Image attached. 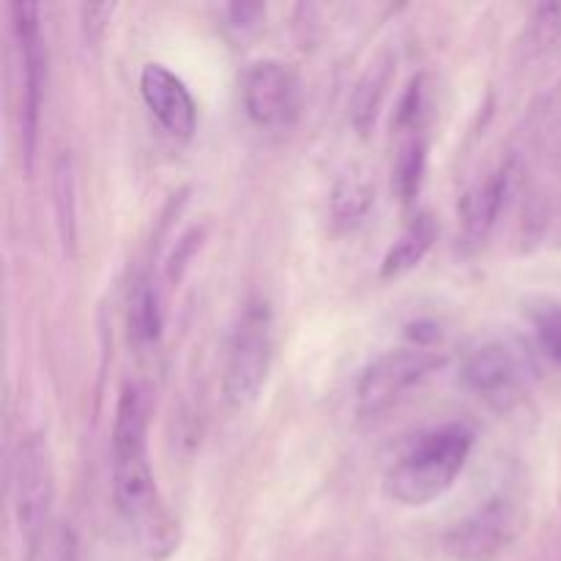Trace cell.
<instances>
[{
	"label": "cell",
	"mask_w": 561,
	"mask_h": 561,
	"mask_svg": "<svg viewBox=\"0 0 561 561\" xmlns=\"http://www.w3.org/2000/svg\"><path fill=\"white\" fill-rule=\"evenodd\" d=\"M113 496L118 513L142 535H162L157 480L148 460V409L137 383L121 389L113 422Z\"/></svg>",
	"instance_id": "6da1fadb"
},
{
	"label": "cell",
	"mask_w": 561,
	"mask_h": 561,
	"mask_svg": "<svg viewBox=\"0 0 561 561\" xmlns=\"http://www.w3.org/2000/svg\"><path fill=\"white\" fill-rule=\"evenodd\" d=\"M474 449V433L460 422L420 433L383 474V491L403 507H427L463 474Z\"/></svg>",
	"instance_id": "7a4b0ae2"
},
{
	"label": "cell",
	"mask_w": 561,
	"mask_h": 561,
	"mask_svg": "<svg viewBox=\"0 0 561 561\" xmlns=\"http://www.w3.org/2000/svg\"><path fill=\"white\" fill-rule=\"evenodd\" d=\"M274 359V316L263 299L250 301L230 334L222 367V392L233 409L261 398Z\"/></svg>",
	"instance_id": "3957f363"
},
{
	"label": "cell",
	"mask_w": 561,
	"mask_h": 561,
	"mask_svg": "<svg viewBox=\"0 0 561 561\" xmlns=\"http://www.w3.org/2000/svg\"><path fill=\"white\" fill-rule=\"evenodd\" d=\"M11 502L20 531L31 546H38L49 526L55 502V471L47 436L33 433L20 444L11 474Z\"/></svg>",
	"instance_id": "277c9868"
},
{
	"label": "cell",
	"mask_w": 561,
	"mask_h": 561,
	"mask_svg": "<svg viewBox=\"0 0 561 561\" xmlns=\"http://www.w3.org/2000/svg\"><path fill=\"white\" fill-rule=\"evenodd\" d=\"M241 102L261 129H288L301 113V77L285 60H255L241 80Z\"/></svg>",
	"instance_id": "5b68a950"
},
{
	"label": "cell",
	"mask_w": 561,
	"mask_h": 561,
	"mask_svg": "<svg viewBox=\"0 0 561 561\" xmlns=\"http://www.w3.org/2000/svg\"><path fill=\"white\" fill-rule=\"evenodd\" d=\"M442 365V356L427 348L425 343L409 345L383 354L373 362L359 378V409L362 414H381L389 405L398 403L405 392L425 381L436 367Z\"/></svg>",
	"instance_id": "8992f818"
},
{
	"label": "cell",
	"mask_w": 561,
	"mask_h": 561,
	"mask_svg": "<svg viewBox=\"0 0 561 561\" xmlns=\"http://www.w3.org/2000/svg\"><path fill=\"white\" fill-rule=\"evenodd\" d=\"M11 22H14L16 47L22 55V137H25L27 162L36 151L38 115H42L44 91H47V42L42 33V9L38 3H11Z\"/></svg>",
	"instance_id": "52a82bcc"
},
{
	"label": "cell",
	"mask_w": 561,
	"mask_h": 561,
	"mask_svg": "<svg viewBox=\"0 0 561 561\" xmlns=\"http://www.w3.org/2000/svg\"><path fill=\"white\" fill-rule=\"evenodd\" d=\"M520 531V515L507 499H493L447 537L449 551L460 561H493Z\"/></svg>",
	"instance_id": "ba28073f"
},
{
	"label": "cell",
	"mask_w": 561,
	"mask_h": 561,
	"mask_svg": "<svg viewBox=\"0 0 561 561\" xmlns=\"http://www.w3.org/2000/svg\"><path fill=\"white\" fill-rule=\"evenodd\" d=\"M529 378V359L507 343H485L466 356L460 381L485 400H507L524 389Z\"/></svg>",
	"instance_id": "9c48e42d"
},
{
	"label": "cell",
	"mask_w": 561,
	"mask_h": 561,
	"mask_svg": "<svg viewBox=\"0 0 561 561\" xmlns=\"http://www.w3.org/2000/svg\"><path fill=\"white\" fill-rule=\"evenodd\" d=\"M140 93L157 124L175 140H190L197 126V104L179 75L162 64H146L140 71Z\"/></svg>",
	"instance_id": "30bf717a"
},
{
	"label": "cell",
	"mask_w": 561,
	"mask_h": 561,
	"mask_svg": "<svg viewBox=\"0 0 561 561\" xmlns=\"http://www.w3.org/2000/svg\"><path fill=\"white\" fill-rule=\"evenodd\" d=\"M510 164H502L496 173L488 175L485 181L474 186V190L466 192L463 203H460V214H463V236L471 244H480L491 228L496 225L499 211L504 206V197L510 190Z\"/></svg>",
	"instance_id": "8fae6325"
},
{
	"label": "cell",
	"mask_w": 561,
	"mask_h": 561,
	"mask_svg": "<svg viewBox=\"0 0 561 561\" xmlns=\"http://www.w3.org/2000/svg\"><path fill=\"white\" fill-rule=\"evenodd\" d=\"M436 236H438L436 219H433L427 211L416 214V217L409 222V228L403 230V236L394 241V247L387 252V257H383V266H381L383 277L387 279L403 277V274H409L411 268L420 266V263L425 261L427 252H431Z\"/></svg>",
	"instance_id": "7c38bea8"
},
{
	"label": "cell",
	"mask_w": 561,
	"mask_h": 561,
	"mask_svg": "<svg viewBox=\"0 0 561 561\" xmlns=\"http://www.w3.org/2000/svg\"><path fill=\"white\" fill-rule=\"evenodd\" d=\"M427 162V137L425 135H405L398 137V153H394V190L400 201L411 203L420 195L422 175H425Z\"/></svg>",
	"instance_id": "4fadbf2b"
},
{
	"label": "cell",
	"mask_w": 561,
	"mask_h": 561,
	"mask_svg": "<svg viewBox=\"0 0 561 561\" xmlns=\"http://www.w3.org/2000/svg\"><path fill=\"white\" fill-rule=\"evenodd\" d=\"M370 203H373V190L365 179H359V175H348V179H343L337 186H334L332 211L337 222L343 225L362 222L367 208H370Z\"/></svg>",
	"instance_id": "5bb4252c"
},
{
	"label": "cell",
	"mask_w": 561,
	"mask_h": 561,
	"mask_svg": "<svg viewBox=\"0 0 561 561\" xmlns=\"http://www.w3.org/2000/svg\"><path fill=\"white\" fill-rule=\"evenodd\" d=\"M561 42V3L537 5L526 25L524 49L529 55H540L553 49Z\"/></svg>",
	"instance_id": "9a60e30c"
},
{
	"label": "cell",
	"mask_w": 561,
	"mask_h": 561,
	"mask_svg": "<svg viewBox=\"0 0 561 561\" xmlns=\"http://www.w3.org/2000/svg\"><path fill=\"white\" fill-rule=\"evenodd\" d=\"M129 327L131 334L142 343H153L159 337V329H162V310H159V296L151 285H140L131 299V312H129Z\"/></svg>",
	"instance_id": "2e32d148"
},
{
	"label": "cell",
	"mask_w": 561,
	"mask_h": 561,
	"mask_svg": "<svg viewBox=\"0 0 561 561\" xmlns=\"http://www.w3.org/2000/svg\"><path fill=\"white\" fill-rule=\"evenodd\" d=\"M55 203H58V222L64 244H75V170L71 159L60 157L55 170Z\"/></svg>",
	"instance_id": "e0dca14e"
},
{
	"label": "cell",
	"mask_w": 561,
	"mask_h": 561,
	"mask_svg": "<svg viewBox=\"0 0 561 561\" xmlns=\"http://www.w3.org/2000/svg\"><path fill=\"white\" fill-rule=\"evenodd\" d=\"M387 85H389V64H376L370 71H367V77L362 80L359 91H356V99H354V115L359 129H367V124L376 118L378 104H381V96L383 91H387Z\"/></svg>",
	"instance_id": "ac0fdd59"
},
{
	"label": "cell",
	"mask_w": 561,
	"mask_h": 561,
	"mask_svg": "<svg viewBox=\"0 0 561 561\" xmlns=\"http://www.w3.org/2000/svg\"><path fill=\"white\" fill-rule=\"evenodd\" d=\"M115 3H91L82 5V31H85V38L91 44L102 42L104 31H107V22L113 16Z\"/></svg>",
	"instance_id": "d6986e66"
},
{
	"label": "cell",
	"mask_w": 561,
	"mask_h": 561,
	"mask_svg": "<svg viewBox=\"0 0 561 561\" xmlns=\"http://www.w3.org/2000/svg\"><path fill=\"white\" fill-rule=\"evenodd\" d=\"M537 334H540V345L553 362L561 365V307L559 310L546 312L537 323Z\"/></svg>",
	"instance_id": "ffe728a7"
},
{
	"label": "cell",
	"mask_w": 561,
	"mask_h": 561,
	"mask_svg": "<svg viewBox=\"0 0 561 561\" xmlns=\"http://www.w3.org/2000/svg\"><path fill=\"white\" fill-rule=\"evenodd\" d=\"M228 14L230 22L239 27H252L263 14V5L261 3H233L228 5Z\"/></svg>",
	"instance_id": "44dd1931"
}]
</instances>
